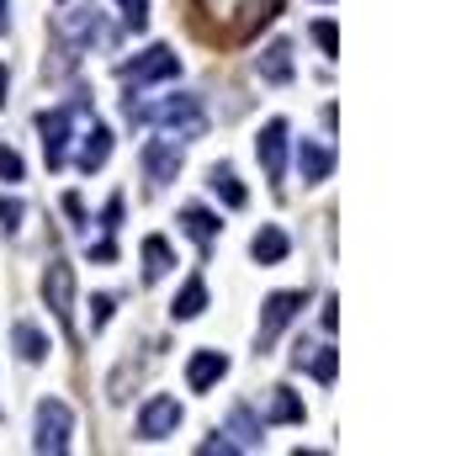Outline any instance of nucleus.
<instances>
[{
  "label": "nucleus",
  "instance_id": "nucleus-16",
  "mask_svg": "<svg viewBox=\"0 0 472 456\" xmlns=\"http://www.w3.org/2000/svg\"><path fill=\"white\" fill-rule=\"evenodd\" d=\"M207 186H213V197H223V208H245V202H250V191L239 186L234 165H213V170H207Z\"/></svg>",
  "mask_w": 472,
  "mask_h": 456
},
{
  "label": "nucleus",
  "instance_id": "nucleus-25",
  "mask_svg": "<svg viewBox=\"0 0 472 456\" xmlns=\"http://www.w3.org/2000/svg\"><path fill=\"white\" fill-rule=\"evenodd\" d=\"M314 43L335 59V54H340V32H335V22H314Z\"/></svg>",
  "mask_w": 472,
  "mask_h": 456
},
{
  "label": "nucleus",
  "instance_id": "nucleus-24",
  "mask_svg": "<svg viewBox=\"0 0 472 456\" xmlns=\"http://www.w3.org/2000/svg\"><path fill=\"white\" fill-rule=\"evenodd\" d=\"M117 5H123V22H127L133 32L149 27V0H117Z\"/></svg>",
  "mask_w": 472,
  "mask_h": 456
},
{
  "label": "nucleus",
  "instance_id": "nucleus-7",
  "mask_svg": "<svg viewBox=\"0 0 472 456\" xmlns=\"http://www.w3.org/2000/svg\"><path fill=\"white\" fill-rule=\"evenodd\" d=\"M255 159H260V170H266V181L282 186L286 181V122L271 117L260 127V138H255Z\"/></svg>",
  "mask_w": 472,
  "mask_h": 456
},
{
  "label": "nucleus",
  "instance_id": "nucleus-11",
  "mask_svg": "<svg viewBox=\"0 0 472 456\" xmlns=\"http://www.w3.org/2000/svg\"><path fill=\"white\" fill-rule=\"evenodd\" d=\"M106 154H112V127L91 122V127L80 133V149H75V165H80L85 176H95V170L106 165Z\"/></svg>",
  "mask_w": 472,
  "mask_h": 456
},
{
  "label": "nucleus",
  "instance_id": "nucleus-20",
  "mask_svg": "<svg viewBox=\"0 0 472 456\" xmlns=\"http://www.w3.org/2000/svg\"><path fill=\"white\" fill-rule=\"evenodd\" d=\"M266 420H271V425H297V420H303V398L286 393V388H271V409H266Z\"/></svg>",
  "mask_w": 472,
  "mask_h": 456
},
{
  "label": "nucleus",
  "instance_id": "nucleus-13",
  "mask_svg": "<svg viewBox=\"0 0 472 456\" xmlns=\"http://www.w3.org/2000/svg\"><path fill=\"white\" fill-rule=\"evenodd\" d=\"M329 170H335V149L303 138V144H297V176H303L308 186H318V181H329Z\"/></svg>",
  "mask_w": 472,
  "mask_h": 456
},
{
  "label": "nucleus",
  "instance_id": "nucleus-5",
  "mask_svg": "<svg viewBox=\"0 0 472 456\" xmlns=\"http://www.w3.org/2000/svg\"><path fill=\"white\" fill-rule=\"evenodd\" d=\"M43 303H48V313L59 319L64 329L75 324V266L69 260H54L43 271Z\"/></svg>",
  "mask_w": 472,
  "mask_h": 456
},
{
  "label": "nucleus",
  "instance_id": "nucleus-9",
  "mask_svg": "<svg viewBox=\"0 0 472 456\" xmlns=\"http://www.w3.org/2000/svg\"><path fill=\"white\" fill-rule=\"evenodd\" d=\"M176 425H181V403H176V393H155L144 409H138V435H144V441H165V435H176Z\"/></svg>",
  "mask_w": 472,
  "mask_h": 456
},
{
  "label": "nucleus",
  "instance_id": "nucleus-3",
  "mask_svg": "<svg viewBox=\"0 0 472 456\" xmlns=\"http://www.w3.org/2000/svg\"><path fill=\"white\" fill-rule=\"evenodd\" d=\"M69 430H75L69 403H64V398H43V403H37V441H32V446L59 456V451H69Z\"/></svg>",
  "mask_w": 472,
  "mask_h": 456
},
{
  "label": "nucleus",
  "instance_id": "nucleus-22",
  "mask_svg": "<svg viewBox=\"0 0 472 456\" xmlns=\"http://www.w3.org/2000/svg\"><path fill=\"white\" fill-rule=\"evenodd\" d=\"M308 371H314L318 382H335V366H340V356H335V345H318V350H308Z\"/></svg>",
  "mask_w": 472,
  "mask_h": 456
},
{
  "label": "nucleus",
  "instance_id": "nucleus-23",
  "mask_svg": "<svg viewBox=\"0 0 472 456\" xmlns=\"http://www.w3.org/2000/svg\"><path fill=\"white\" fill-rule=\"evenodd\" d=\"M22 213H27V208H22V197H0V228H5V234H16V228H22Z\"/></svg>",
  "mask_w": 472,
  "mask_h": 456
},
{
  "label": "nucleus",
  "instance_id": "nucleus-27",
  "mask_svg": "<svg viewBox=\"0 0 472 456\" xmlns=\"http://www.w3.org/2000/svg\"><path fill=\"white\" fill-rule=\"evenodd\" d=\"M101 228H106V234H117V228H123V197H112V202H106V213H101Z\"/></svg>",
  "mask_w": 472,
  "mask_h": 456
},
{
  "label": "nucleus",
  "instance_id": "nucleus-28",
  "mask_svg": "<svg viewBox=\"0 0 472 456\" xmlns=\"http://www.w3.org/2000/svg\"><path fill=\"white\" fill-rule=\"evenodd\" d=\"M106 319H112V298H91V335L106 329Z\"/></svg>",
  "mask_w": 472,
  "mask_h": 456
},
{
  "label": "nucleus",
  "instance_id": "nucleus-4",
  "mask_svg": "<svg viewBox=\"0 0 472 456\" xmlns=\"http://www.w3.org/2000/svg\"><path fill=\"white\" fill-rule=\"evenodd\" d=\"M80 106H91L85 96L80 101H69V106H54V112H43L37 117V133H43V159H48V170H59L64 165V149H69V122Z\"/></svg>",
  "mask_w": 472,
  "mask_h": 456
},
{
  "label": "nucleus",
  "instance_id": "nucleus-19",
  "mask_svg": "<svg viewBox=\"0 0 472 456\" xmlns=\"http://www.w3.org/2000/svg\"><path fill=\"white\" fill-rule=\"evenodd\" d=\"M181 228H186L196 244H213V239L223 234V223L207 213V208H181Z\"/></svg>",
  "mask_w": 472,
  "mask_h": 456
},
{
  "label": "nucleus",
  "instance_id": "nucleus-18",
  "mask_svg": "<svg viewBox=\"0 0 472 456\" xmlns=\"http://www.w3.org/2000/svg\"><path fill=\"white\" fill-rule=\"evenodd\" d=\"M260 430H266V420H255L250 409H234V420H228V435H234V451H255V446L266 441Z\"/></svg>",
  "mask_w": 472,
  "mask_h": 456
},
{
  "label": "nucleus",
  "instance_id": "nucleus-29",
  "mask_svg": "<svg viewBox=\"0 0 472 456\" xmlns=\"http://www.w3.org/2000/svg\"><path fill=\"white\" fill-rule=\"evenodd\" d=\"M91 260H95V266H112V260H117V244H112V239H95L91 244Z\"/></svg>",
  "mask_w": 472,
  "mask_h": 456
},
{
  "label": "nucleus",
  "instance_id": "nucleus-1",
  "mask_svg": "<svg viewBox=\"0 0 472 456\" xmlns=\"http://www.w3.org/2000/svg\"><path fill=\"white\" fill-rule=\"evenodd\" d=\"M123 112H127V122H138V127H149V122L170 127V138H176V144H191V138H202V133H207V117H202L196 96H165V101H144L138 91H127Z\"/></svg>",
  "mask_w": 472,
  "mask_h": 456
},
{
  "label": "nucleus",
  "instance_id": "nucleus-10",
  "mask_svg": "<svg viewBox=\"0 0 472 456\" xmlns=\"http://www.w3.org/2000/svg\"><path fill=\"white\" fill-rule=\"evenodd\" d=\"M223 377H228V356H223V350H191V361H186V388L191 393L218 388Z\"/></svg>",
  "mask_w": 472,
  "mask_h": 456
},
{
  "label": "nucleus",
  "instance_id": "nucleus-17",
  "mask_svg": "<svg viewBox=\"0 0 472 456\" xmlns=\"http://www.w3.org/2000/svg\"><path fill=\"white\" fill-rule=\"evenodd\" d=\"M170 266H176V249H170V239L149 234V239H144V281H159V276H170Z\"/></svg>",
  "mask_w": 472,
  "mask_h": 456
},
{
  "label": "nucleus",
  "instance_id": "nucleus-2",
  "mask_svg": "<svg viewBox=\"0 0 472 456\" xmlns=\"http://www.w3.org/2000/svg\"><path fill=\"white\" fill-rule=\"evenodd\" d=\"M117 75H123L127 91H144L155 80H176L181 75V54L176 48H144V54H133L127 64H117Z\"/></svg>",
  "mask_w": 472,
  "mask_h": 456
},
{
  "label": "nucleus",
  "instance_id": "nucleus-26",
  "mask_svg": "<svg viewBox=\"0 0 472 456\" xmlns=\"http://www.w3.org/2000/svg\"><path fill=\"white\" fill-rule=\"evenodd\" d=\"M0 181H5V186L22 181V154H16V149H0Z\"/></svg>",
  "mask_w": 472,
  "mask_h": 456
},
{
  "label": "nucleus",
  "instance_id": "nucleus-14",
  "mask_svg": "<svg viewBox=\"0 0 472 456\" xmlns=\"http://www.w3.org/2000/svg\"><path fill=\"white\" fill-rule=\"evenodd\" d=\"M286 249H292V239H286L276 223H266V228L250 239V260H255V266H282Z\"/></svg>",
  "mask_w": 472,
  "mask_h": 456
},
{
  "label": "nucleus",
  "instance_id": "nucleus-8",
  "mask_svg": "<svg viewBox=\"0 0 472 456\" xmlns=\"http://www.w3.org/2000/svg\"><path fill=\"white\" fill-rule=\"evenodd\" d=\"M138 165H144L149 186H170L181 176V144H176V138H149L144 154H138Z\"/></svg>",
  "mask_w": 472,
  "mask_h": 456
},
{
  "label": "nucleus",
  "instance_id": "nucleus-30",
  "mask_svg": "<svg viewBox=\"0 0 472 456\" xmlns=\"http://www.w3.org/2000/svg\"><path fill=\"white\" fill-rule=\"evenodd\" d=\"M64 213L75 218V223H85V202H80V197H75V191H69V197H64Z\"/></svg>",
  "mask_w": 472,
  "mask_h": 456
},
{
  "label": "nucleus",
  "instance_id": "nucleus-21",
  "mask_svg": "<svg viewBox=\"0 0 472 456\" xmlns=\"http://www.w3.org/2000/svg\"><path fill=\"white\" fill-rule=\"evenodd\" d=\"M11 339H16V356H22V361H43V356H48V339H43V329H37V324H16V329H11Z\"/></svg>",
  "mask_w": 472,
  "mask_h": 456
},
{
  "label": "nucleus",
  "instance_id": "nucleus-31",
  "mask_svg": "<svg viewBox=\"0 0 472 456\" xmlns=\"http://www.w3.org/2000/svg\"><path fill=\"white\" fill-rule=\"evenodd\" d=\"M11 27V0H0V32Z\"/></svg>",
  "mask_w": 472,
  "mask_h": 456
},
{
  "label": "nucleus",
  "instance_id": "nucleus-6",
  "mask_svg": "<svg viewBox=\"0 0 472 456\" xmlns=\"http://www.w3.org/2000/svg\"><path fill=\"white\" fill-rule=\"evenodd\" d=\"M297 308H303V292H271V298L260 303V329H255L260 350H271V345H276V335H282L286 324L297 319Z\"/></svg>",
  "mask_w": 472,
  "mask_h": 456
},
{
  "label": "nucleus",
  "instance_id": "nucleus-12",
  "mask_svg": "<svg viewBox=\"0 0 472 456\" xmlns=\"http://www.w3.org/2000/svg\"><path fill=\"white\" fill-rule=\"evenodd\" d=\"M255 75H260L266 86H286V80H292V43H282V37L266 43L260 59H255Z\"/></svg>",
  "mask_w": 472,
  "mask_h": 456
},
{
  "label": "nucleus",
  "instance_id": "nucleus-15",
  "mask_svg": "<svg viewBox=\"0 0 472 456\" xmlns=\"http://www.w3.org/2000/svg\"><path fill=\"white\" fill-rule=\"evenodd\" d=\"M202 308H207V281H202V276H191L186 287L176 292V303H170V319H176V324H186V319H202Z\"/></svg>",
  "mask_w": 472,
  "mask_h": 456
}]
</instances>
